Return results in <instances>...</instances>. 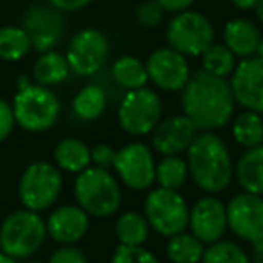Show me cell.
<instances>
[{"instance_id":"obj_1","label":"cell","mask_w":263,"mask_h":263,"mask_svg":"<svg viewBox=\"0 0 263 263\" xmlns=\"http://www.w3.org/2000/svg\"><path fill=\"white\" fill-rule=\"evenodd\" d=\"M182 114L190 117L198 132H215L231 121L234 96L227 78H218L204 69L191 74L182 88Z\"/></svg>"},{"instance_id":"obj_2","label":"cell","mask_w":263,"mask_h":263,"mask_svg":"<svg viewBox=\"0 0 263 263\" xmlns=\"http://www.w3.org/2000/svg\"><path fill=\"white\" fill-rule=\"evenodd\" d=\"M186 154L190 177L202 191L215 195L229 187L234 164L222 137L215 132H198Z\"/></svg>"},{"instance_id":"obj_3","label":"cell","mask_w":263,"mask_h":263,"mask_svg":"<svg viewBox=\"0 0 263 263\" xmlns=\"http://www.w3.org/2000/svg\"><path fill=\"white\" fill-rule=\"evenodd\" d=\"M74 198L90 216L106 218L117 213L123 202V190L110 170L88 166L74 180Z\"/></svg>"},{"instance_id":"obj_4","label":"cell","mask_w":263,"mask_h":263,"mask_svg":"<svg viewBox=\"0 0 263 263\" xmlns=\"http://www.w3.org/2000/svg\"><path fill=\"white\" fill-rule=\"evenodd\" d=\"M11 106L15 123L33 134L51 130L62 116V101L56 92L38 83L16 90Z\"/></svg>"},{"instance_id":"obj_5","label":"cell","mask_w":263,"mask_h":263,"mask_svg":"<svg viewBox=\"0 0 263 263\" xmlns=\"http://www.w3.org/2000/svg\"><path fill=\"white\" fill-rule=\"evenodd\" d=\"M47 227L40 213L16 209L0 223V251L15 259H26L36 254L45 243Z\"/></svg>"},{"instance_id":"obj_6","label":"cell","mask_w":263,"mask_h":263,"mask_svg":"<svg viewBox=\"0 0 263 263\" xmlns=\"http://www.w3.org/2000/svg\"><path fill=\"white\" fill-rule=\"evenodd\" d=\"M63 187L62 170L56 164L45 161H36L29 164L18 179L20 204L31 211H47L58 202Z\"/></svg>"},{"instance_id":"obj_7","label":"cell","mask_w":263,"mask_h":263,"mask_svg":"<svg viewBox=\"0 0 263 263\" xmlns=\"http://www.w3.org/2000/svg\"><path fill=\"white\" fill-rule=\"evenodd\" d=\"M143 213L152 229L166 238L184 233L190 223V205L186 198L179 191L161 186L146 195Z\"/></svg>"},{"instance_id":"obj_8","label":"cell","mask_w":263,"mask_h":263,"mask_svg":"<svg viewBox=\"0 0 263 263\" xmlns=\"http://www.w3.org/2000/svg\"><path fill=\"white\" fill-rule=\"evenodd\" d=\"M166 40L168 45L186 58L202 56L211 44H215V27L211 20L198 11L175 13L166 27Z\"/></svg>"},{"instance_id":"obj_9","label":"cell","mask_w":263,"mask_h":263,"mask_svg":"<svg viewBox=\"0 0 263 263\" xmlns=\"http://www.w3.org/2000/svg\"><path fill=\"white\" fill-rule=\"evenodd\" d=\"M162 117V101L148 87L126 90L117 108V121L123 132L130 136H148Z\"/></svg>"},{"instance_id":"obj_10","label":"cell","mask_w":263,"mask_h":263,"mask_svg":"<svg viewBox=\"0 0 263 263\" xmlns=\"http://www.w3.org/2000/svg\"><path fill=\"white\" fill-rule=\"evenodd\" d=\"M67 62L70 72L76 76L88 78L98 74L105 67L110 56V42L106 34L94 27L78 31L67 47Z\"/></svg>"},{"instance_id":"obj_11","label":"cell","mask_w":263,"mask_h":263,"mask_svg":"<svg viewBox=\"0 0 263 263\" xmlns=\"http://www.w3.org/2000/svg\"><path fill=\"white\" fill-rule=\"evenodd\" d=\"M114 170L121 182L134 191H146L155 182L157 162L152 148L141 141H134L117 150L114 159Z\"/></svg>"},{"instance_id":"obj_12","label":"cell","mask_w":263,"mask_h":263,"mask_svg":"<svg viewBox=\"0 0 263 263\" xmlns=\"http://www.w3.org/2000/svg\"><path fill=\"white\" fill-rule=\"evenodd\" d=\"M22 27L27 33L34 51L45 52L56 49L65 34L63 11L51 4H33L22 16Z\"/></svg>"},{"instance_id":"obj_13","label":"cell","mask_w":263,"mask_h":263,"mask_svg":"<svg viewBox=\"0 0 263 263\" xmlns=\"http://www.w3.org/2000/svg\"><path fill=\"white\" fill-rule=\"evenodd\" d=\"M227 229L238 240L256 243L263 240V197L254 193H238L226 204Z\"/></svg>"},{"instance_id":"obj_14","label":"cell","mask_w":263,"mask_h":263,"mask_svg":"<svg viewBox=\"0 0 263 263\" xmlns=\"http://www.w3.org/2000/svg\"><path fill=\"white\" fill-rule=\"evenodd\" d=\"M146 70L152 83L164 92H180L191 76L187 58L170 45L155 49L148 56Z\"/></svg>"},{"instance_id":"obj_15","label":"cell","mask_w":263,"mask_h":263,"mask_svg":"<svg viewBox=\"0 0 263 263\" xmlns=\"http://www.w3.org/2000/svg\"><path fill=\"white\" fill-rule=\"evenodd\" d=\"M190 233L205 245L222 240L227 231V208L215 195L200 197L190 209Z\"/></svg>"},{"instance_id":"obj_16","label":"cell","mask_w":263,"mask_h":263,"mask_svg":"<svg viewBox=\"0 0 263 263\" xmlns=\"http://www.w3.org/2000/svg\"><path fill=\"white\" fill-rule=\"evenodd\" d=\"M231 90L234 101L243 110L263 114V60L258 56L238 62L231 74Z\"/></svg>"},{"instance_id":"obj_17","label":"cell","mask_w":263,"mask_h":263,"mask_svg":"<svg viewBox=\"0 0 263 263\" xmlns=\"http://www.w3.org/2000/svg\"><path fill=\"white\" fill-rule=\"evenodd\" d=\"M197 134V126L191 123L187 116L184 114L172 116L164 121H159V124L154 128L152 146L162 157L164 155H180L187 152Z\"/></svg>"},{"instance_id":"obj_18","label":"cell","mask_w":263,"mask_h":263,"mask_svg":"<svg viewBox=\"0 0 263 263\" xmlns=\"http://www.w3.org/2000/svg\"><path fill=\"white\" fill-rule=\"evenodd\" d=\"M47 236L60 245H74L90 229V215L80 205L65 204L54 208L45 220Z\"/></svg>"},{"instance_id":"obj_19","label":"cell","mask_w":263,"mask_h":263,"mask_svg":"<svg viewBox=\"0 0 263 263\" xmlns=\"http://www.w3.org/2000/svg\"><path fill=\"white\" fill-rule=\"evenodd\" d=\"M261 33L258 26L247 18H233L223 27V44L236 58L256 56Z\"/></svg>"},{"instance_id":"obj_20","label":"cell","mask_w":263,"mask_h":263,"mask_svg":"<svg viewBox=\"0 0 263 263\" xmlns=\"http://www.w3.org/2000/svg\"><path fill=\"white\" fill-rule=\"evenodd\" d=\"M234 179L243 191L263 197V144L240 155L234 164Z\"/></svg>"},{"instance_id":"obj_21","label":"cell","mask_w":263,"mask_h":263,"mask_svg":"<svg viewBox=\"0 0 263 263\" xmlns=\"http://www.w3.org/2000/svg\"><path fill=\"white\" fill-rule=\"evenodd\" d=\"M54 164L62 172L67 173H81L92 166L90 148L78 137H63L54 146Z\"/></svg>"},{"instance_id":"obj_22","label":"cell","mask_w":263,"mask_h":263,"mask_svg":"<svg viewBox=\"0 0 263 263\" xmlns=\"http://www.w3.org/2000/svg\"><path fill=\"white\" fill-rule=\"evenodd\" d=\"M69 74L70 67L67 62V56L58 52L56 49L40 52V56L33 65L34 83L44 85V87H54V85L63 83L69 78Z\"/></svg>"},{"instance_id":"obj_23","label":"cell","mask_w":263,"mask_h":263,"mask_svg":"<svg viewBox=\"0 0 263 263\" xmlns=\"http://www.w3.org/2000/svg\"><path fill=\"white\" fill-rule=\"evenodd\" d=\"M106 92L103 87L96 83H88L83 88L78 90V94L72 99V112L80 121H96L105 114L106 110Z\"/></svg>"},{"instance_id":"obj_24","label":"cell","mask_w":263,"mask_h":263,"mask_svg":"<svg viewBox=\"0 0 263 263\" xmlns=\"http://www.w3.org/2000/svg\"><path fill=\"white\" fill-rule=\"evenodd\" d=\"M150 223L144 213L124 211L117 216L114 233L119 245H144L150 236Z\"/></svg>"},{"instance_id":"obj_25","label":"cell","mask_w":263,"mask_h":263,"mask_svg":"<svg viewBox=\"0 0 263 263\" xmlns=\"http://www.w3.org/2000/svg\"><path fill=\"white\" fill-rule=\"evenodd\" d=\"M112 78L121 88L124 90H136V88L146 87L150 81L146 70V63H143L139 58L130 54H124L117 58L112 65Z\"/></svg>"},{"instance_id":"obj_26","label":"cell","mask_w":263,"mask_h":263,"mask_svg":"<svg viewBox=\"0 0 263 263\" xmlns=\"http://www.w3.org/2000/svg\"><path fill=\"white\" fill-rule=\"evenodd\" d=\"M204 251V241L186 231L168 238L166 243V256L172 263H200Z\"/></svg>"},{"instance_id":"obj_27","label":"cell","mask_w":263,"mask_h":263,"mask_svg":"<svg viewBox=\"0 0 263 263\" xmlns=\"http://www.w3.org/2000/svg\"><path fill=\"white\" fill-rule=\"evenodd\" d=\"M233 137L241 148L249 150L263 144V117L261 114L243 110L233 121Z\"/></svg>"},{"instance_id":"obj_28","label":"cell","mask_w":263,"mask_h":263,"mask_svg":"<svg viewBox=\"0 0 263 263\" xmlns=\"http://www.w3.org/2000/svg\"><path fill=\"white\" fill-rule=\"evenodd\" d=\"M31 49L33 45L22 26L0 27V60L2 62H18L29 54Z\"/></svg>"},{"instance_id":"obj_29","label":"cell","mask_w":263,"mask_h":263,"mask_svg":"<svg viewBox=\"0 0 263 263\" xmlns=\"http://www.w3.org/2000/svg\"><path fill=\"white\" fill-rule=\"evenodd\" d=\"M190 177L187 162L180 155H164L155 168V182L166 190L179 191Z\"/></svg>"},{"instance_id":"obj_30","label":"cell","mask_w":263,"mask_h":263,"mask_svg":"<svg viewBox=\"0 0 263 263\" xmlns=\"http://www.w3.org/2000/svg\"><path fill=\"white\" fill-rule=\"evenodd\" d=\"M202 58V69L209 74H215L218 78H229L234 72L238 62L236 56L227 49L226 44H211L204 51Z\"/></svg>"},{"instance_id":"obj_31","label":"cell","mask_w":263,"mask_h":263,"mask_svg":"<svg viewBox=\"0 0 263 263\" xmlns=\"http://www.w3.org/2000/svg\"><path fill=\"white\" fill-rule=\"evenodd\" d=\"M200 263H251V258L236 241L222 238L215 243H209Z\"/></svg>"},{"instance_id":"obj_32","label":"cell","mask_w":263,"mask_h":263,"mask_svg":"<svg viewBox=\"0 0 263 263\" xmlns=\"http://www.w3.org/2000/svg\"><path fill=\"white\" fill-rule=\"evenodd\" d=\"M110 263H159V259L143 245H117Z\"/></svg>"},{"instance_id":"obj_33","label":"cell","mask_w":263,"mask_h":263,"mask_svg":"<svg viewBox=\"0 0 263 263\" xmlns=\"http://www.w3.org/2000/svg\"><path fill=\"white\" fill-rule=\"evenodd\" d=\"M162 16H164V9L155 0H144L136 9L137 24L141 27H146V29H155V27L161 26Z\"/></svg>"},{"instance_id":"obj_34","label":"cell","mask_w":263,"mask_h":263,"mask_svg":"<svg viewBox=\"0 0 263 263\" xmlns=\"http://www.w3.org/2000/svg\"><path fill=\"white\" fill-rule=\"evenodd\" d=\"M47 263H88V259L81 249L74 245H62L49 256Z\"/></svg>"},{"instance_id":"obj_35","label":"cell","mask_w":263,"mask_h":263,"mask_svg":"<svg viewBox=\"0 0 263 263\" xmlns=\"http://www.w3.org/2000/svg\"><path fill=\"white\" fill-rule=\"evenodd\" d=\"M117 150H114L110 144H96L90 148V157H92V166H99V168L110 170L114 166V159H116Z\"/></svg>"},{"instance_id":"obj_36","label":"cell","mask_w":263,"mask_h":263,"mask_svg":"<svg viewBox=\"0 0 263 263\" xmlns=\"http://www.w3.org/2000/svg\"><path fill=\"white\" fill-rule=\"evenodd\" d=\"M15 116H13V106L0 96V144L11 136L15 128Z\"/></svg>"},{"instance_id":"obj_37","label":"cell","mask_w":263,"mask_h":263,"mask_svg":"<svg viewBox=\"0 0 263 263\" xmlns=\"http://www.w3.org/2000/svg\"><path fill=\"white\" fill-rule=\"evenodd\" d=\"M47 4L54 6L56 9L63 13H70V11H80V9L87 8L88 4H92L94 0H45Z\"/></svg>"},{"instance_id":"obj_38","label":"cell","mask_w":263,"mask_h":263,"mask_svg":"<svg viewBox=\"0 0 263 263\" xmlns=\"http://www.w3.org/2000/svg\"><path fill=\"white\" fill-rule=\"evenodd\" d=\"M155 2H157V4L164 9V11L180 13V11H186V9H190L195 0H155Z\"/></svg>"},{"instance_id":"obj_39","label":"cell","mask_w":263,"mask_h":263,"mask_svg":"<svg viewBox=\"0 0 263 263\" xmlns=\"http://www.w3.org/2000/svg\"><path fill=\"white\" fill-rule=\"evenodd\" d=\"M259 0H231V4L234 6L240 11H251V9H256Z\"/></svg>"},{"instance_id":"obj_40","label":"cell","mask_w":263,"mask_h":263,"mask_svg":"<svg viewBox=\"0 0 263 263\" xmlns=\"http://www.w3.org/2000/svg\"><path fill=\"white\" fill-rule=\"evenodd\" d=\"M251 263H263V240L252 243V256Z\"/></svg>"},{"instance_id":"obj_41","label":"cell","mask_w":263,"mask_h":263,"mask_svg":"<svg viewBox=\"0 0 263 263\" xmlns=\"http://www.w3.org/2000/svg\"><path fill=\"white\" fill-rule=\"evenodd\" d=\"M31 83H33V81H31V78H29V76H20L18 80H16V90H20V88L29 87Z\"/></svg>"},{"instance_id":"obj_42","label":"cell","mask_w":263,"mask_h":263,"mask_svg":"<svg viewBox=\"0 0 263 263\" xmlns=\"http://www.w3.org/2000/svg\"><path fill=\"white\" fill-rule=\"evenodd\" d=\"M18 259H15L13 256L6 254L4 251H0V263H16Z\"/></svg>"},{"instance_id":"obj_43","label":"cell","mask_w":263,"mask_h":263,"mask_svg":"<svg viewBox=\"0 0 263 263\" xmlns=\"http://www.w3.org/2000/svg\"><path fill=\"white\" fill-rule=\"evenodd\" d=\"M254 11H256V16H258V20L261 22V26H263V0H259Z\"/></svg>"},{"instance_id":"obj_44","label":"cell","mask_w":263,"mask_h":263,"mask_svg":"<svg viewBox=\"0 0 263 263\" xmlns=\"http://www.w3.org/2000/svg\"><path fill=\"white\" fill-rule=\"evenodd\" d=\"M256 56L263 60V36H261V40H259V45H258V51H256Z\"/></svg>"},{"instance_id":"obj_45","label":"cell","mask_w":263,"mask_h":263,"mask_svg":"<svg viewBox=\"0 0 263 263\" xmlns=\"http://www.w3.org/2000/svg\"><path fill=\"white\" fill-rule=\"evenodd\" d=\"M27 263H44V261H27Z\"/></svg>"}]
</instances>
